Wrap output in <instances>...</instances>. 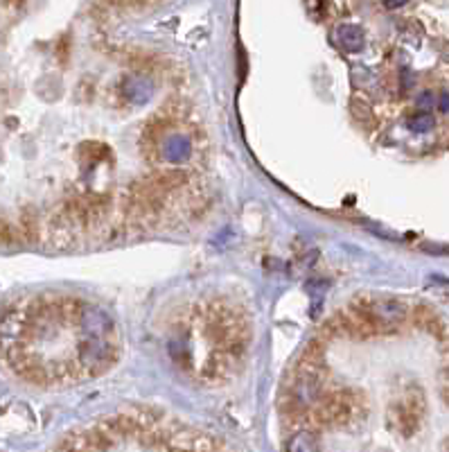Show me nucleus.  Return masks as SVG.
<instances>
[{"label": "nucleus", "instance_id": "nucleus-1", "mask_svg": "<svg viewBox=\"0 0 449 452\" xmlns=\"http://www.w3.org/2000/svg\"><path fill=\"white\" fill-rule=\"evenodd\" d=\"M363 416V398L361 393L352 389H336L332 393H323L321 400H316L305 412V428H345L352 421Z\"/></svg>", "mask_w": 449, "mask_h": 452}, {"label": "nucleus", "instance_id": "nucleus-2", "mask_svg": "<svg viewBox=\"0 0 449 452\" xmlns=\"http://www.w3.org/2000/svg\"><path fill=\"white\" fill-rule=\"evenodd\" d=\"M425 416V393L418 384H409L388 407V426L400 437L411 439Z\"/></svg>", "mask_w": 449, "mask_h": 452}, {"label": "nucleus", "instance_id": "nucleus-3", "mask_svg": "<svg viewBox=\"0 0 449 452\" xmlns=\"http://www.w3.org/2000/svg\"><path fill=\"white\" fill-rule=\"evenodd\" d=\"M354 301L368 312V317L372 319V324L377 326L379 335L395 333L407 319V306L393 297H372V294H363V297H357Z\"/></svg>", "mask_w": 449, "mask_h": 452}, {"label": "nucleus", "instance_id": "nucleus-4", "mask_svg": "<svg viewBox=\"0 0 449 452\" xmlns=\"http://www.w3.org/2000/svg\"><path fill=\"white\" fill-rule=\"evenodd\" d=\"M149 181H152L158 190H163L167 195V192L185 186V183H188V177H185V172H181V170H161V172L152 174Z\"/></svg>", "mask_w": 449, "mask_h": 452}, {"label": "nucleus", "instance_id": "nucleus-5", "mask_svg": "<svg viewBox=\"0 0 449 452\" xmlns=\"http://www.w3.org/2000/svg\"><path fill=\"white\" fill-rule=\"evenodd\" d=\"M416 321L420 326H423L425 330H429V333H434L436 337H445V324H443V319L436 315V312H432V308H425V306H420L416 308Z\"/></svg>", "mask_w": 449, "mask_h": 452}, {"label": "nucleus", "instance_id": "nucleus-6", "mask_svg": "<svg viewBox=\"0 0 449 452\" xmlns=\"http://www.w3.org/2000/svg\"><path fill=\"white\" fill-rule=\"evenodd\" d=\"M350 114L352 118L357 120L359 125L363 127H372V109L366 100H359V98H352L350 100Z\"/></svg>", "mask_w": 449, "mask_h": 452}, {"label": "nucleus", "instance_id": "nucleus-7", "mask_svg": "<svg viewBox=\"0 0 449 452\" xmlns=\"http://www.w3.org/2000/svg\"><path fill=\"white\" fill-rule=\"evenodd\" d=\"M21 237L39 240V215L32 208H25L21 215Z\"/></svg>", "mask_w": 449, "mask_h": 452}, {"label": "nucleus", "instance_id": "nucleus-8", "mask_svg": "<svg viewBox=\"0 0 449 452\" xmlns=\"http://www.w3.org/2000/svg\"><path fill=\"white\" fill-rule=\"evenodd\" d=\"M339 36H341V41H343V45L348 50H359L361 48V32L357 30V27H341Z\"/></svg>", "mask_w": 449, "mask_h": 452}, {"label": "nucleus", "instance_id": "nucleus-9", "mask_svg": "<svg viewBox=\"0 0 449 452\" xmlns=\"http://www.w3.org/2000/svg\"><path fill=\"white\" fill-rule=\"evenodd\" d=\"M409 127L413 129V132H429V129H434V116L429 114H418L409 120Z\"/></svg>", "mask_w": 449, "mask_h": 452}, {"label": "nucleus", "instance_id": "nucleus-10", "mask_svg": "<svg viewBox=\"0 0 449 452\" xmlns=\"http://www.w3.org/2000/svg\"><path fill=\"white\" fill-rule=\"evenodd\" d=\"M18 240V233L9 226L5 219H0V244H14Z\"/></svg>", "mask_w": 449, "mask_h": 452}, {"label": "nucleus", "instance_id": "nucleus-11", "mask_svg": "<svg viewBox=\"0 0 449 452\" xmlns=\"http://www.w3.org/2000/svg\"><path fill=\"white\" fill-rule=\"evenodd\" d=\"M409 0H386V7L388 9H397V7H402V5H407Z\"/></svg>", "mask_w": 449, "mask_h": 452}, {"label": "nucleus", "instance_id": "nucleus-12", "mask_svg": "<svg viewBox=\"0 0 449 452\" xmlns=\"http://www.w3.org/2000/svg\"><path fill=\"white\" fill-rule=\"evenodd\" d=\"M441 109H443V111H449V93H443V98H441Z\"/></svg>", "mask_w": 449, "mask_h": 452}]
</instances>
